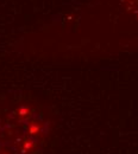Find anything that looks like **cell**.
<instances>
[{"mask_svg": "<svg viewBox=\"0 0 138 154\" xmlns=\"http://www.w3.org/2000/svg\"><path fill=\"white\" fill-rule=\"evenodd\" d=\"M38 131H40V127H38V126H34V125H32V126L30 127V133H31V134H36Z\"/></svg>", "mask_w": 138, "mask_h": 154, "instance_id": "cell-1", "label": "cell"}, {"mask_svg": "<svg viewBox=\"0 0 138 154\" xmlns=\"http://www.w3.org/2000/svg\"><path fill=\"white\" fill-rule=\"evenodd\" d=\"M132 2H133V5H135L133 12L136 13V16H137V18H138V0H132Z\"/></svg>", "mask_w": 138, "mask_h": 154, "instance_id": "cell-2", "label": "cell"}]
</instances>
